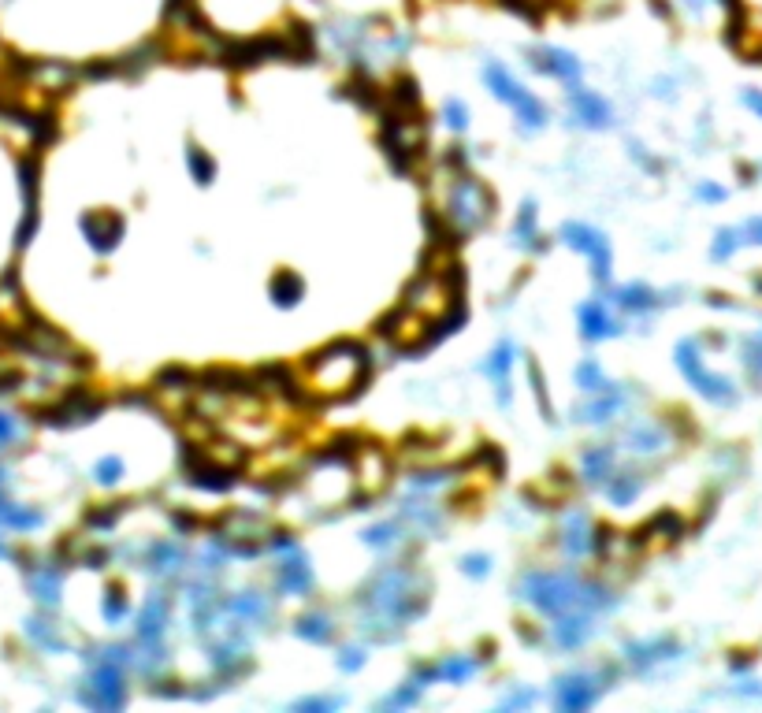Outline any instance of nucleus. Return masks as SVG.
<instances>
[{
  "label": "nucleus",
  "instance_id": "obj_10",
  "mask_svg": "<svg viewBox=\"0 0 762 713\" xmlns=\"http://www.w3.org/2000/svg\"><path fill=\"white\" fill-rule=\"evenodd\" d=\"M696 194H699V201H725V190L722 186H714V182H703Z\"/></svg>",
  "mask_w": 762,
  "mask_h": 713
},
{
  "label": "nucleus",
  "instance_id": "obj_9",
  "mask_svg": "<svg viewBox=\"0 0 762 713\" xmlns=\"http://www.w3.org/2000/svg\"><path fill=\"white\" fill-rule=\"evenodd\" d=\"M97 472H101V476H97L101 483H116L119 472H123V465H119V461H101V468H97Z\"/></svg>",
  "mask_w": 762,
  "mask_h": 713
},
{
  "label": "nucleus",
  "instance_id": "obj_5",
  "mask_svg": "<svg viewBox=\"0 0 762 713\" xmlns=\"http://www.w3.org/2000/svg\"><path fill=\"white\" fill-rule=\"evenodd\" d=\"M584 335H588V338L614 335V320H610V316H606L599 305H588V309H584Z\"/></svg>",
  "mask_w": 762,
  "mask_h": 713
},
{
  "label": "nucleus",
  "instance_id": "obj_3",
  "mask_svg": "<svg viewBox=\"0 0 762 713\" xmlns=\"http://www.w3.org/2000/svg\"><path fill=\"white\" fill-rule=\"evenodd\" d=\"M565 234H569V242H573V246H580L584 253H592L595 272L606 275V264H610V246H606L603 238H599L595 231H588V227H565Z\"/></svg>",
  "mask_w": 762,
  "mask_h": 713
},
{
  "label": "nucleus",
  "instance_id": "obj_11",
  "mask_svg": "<svg viewBox=\"0 0 762 713\" xmlns=\"http://www.w3.org/2000/svg\"><path fill=\"white\" fill-rule=\"evenodd\" d=\"M740 101L748 104L751 112H755V116L762 119V90H744V97H740Z\"/></svg>",
  "mask_w": 762,
  "mask_h": 713
},
{
  "label": "nucleus",
  "instance_id": "obj_6",
  "mask_svg": "<svg viewBox=\"0 0 762 713\" xmlns=\"http://www.w3.org/2000/svg\"><path fill=\"white\" fill-rule=\"evenodd\" d=\"M577 108H580V116H584V123H592V127H606V119H610V108H606L599 97H592V93H580Z\"/></svg>",
  "mask_w": 762,
  "mask_h": 713
},
{
  "label": "nucleus",
  "instance_id": "obj_1",
  "mask_svg": "<svg viewBox=\"0 0 762 713\" xmlns=\"http://www.w3.org/2000/svg\"><path fill=\"white\" fill-rule=\"evenodd\" d=\"M677 368H681V376L688 379V383H692V387H696L710 405L733 409V405L740 402V394H736L733 379L718 376V372H710V368H707V361H703V353H699L696 338H684L681 346H677Z\"/></svg>",
  "mask_w": 762,
  "mask_h": 713
},
{
  "label": "nucleus",
  "instance_id": "obj_7",
  "mask_svg": "<svg viewBox=\"0 0 762 713\" xmlns=\"http://www.w3.org/2000/svg\"><path fill=\"white\" fill-rule=\"evenodd\" d=\"M740 238L751 242V246H762V216H755V220L744 223V227H740Z\"/></svg>",
  "mask_w": 762,
  "mask_h": 713
},
{
  "label": "nucleus",
  "instance_id": "obj_2",
  "mask_svg": "<svg viewBox=\"0 0 762 713\" xmlns=\"http://www.w3.org/2000/svg\"><path fill=\"white\" fill-rule=\"evenodd\" d=\"M487 82L495 86V97H502L506 104H513L521 116H525V123H532V127H539L543 123V108L536 104V97H528V90H521L517 82H510V75L506 71H487Z\"/></svg>",
  "mask_w": 762,
  "mask_h": 713
},
{
  "label": "nucleus",
  "instance_id": "obj_8",
  "mask_svg": "<svg viewBox=\"0 0 762 713\" xmlns=\"http://www.w3.org/2000/svg\"><path fill=\"white\" fill-rule=\"evenodd\" d=\"M15 435H19V428H15V420H12L8 413H0V450H4V446H8V442L15 439Z\"/></svg>",
  "mask_w": 762,
  "mask_h": 713
},
{
  "label": "nucleus",
  "instance_id": "obj_4",
  "mask_svg": "<svg viewBox=\"0 0 762 713\" xmlns=\"http://www.w3.org/2000/svg\"><path fill=\"white\" fill-rule=\"evenodd\" d=\"M740 246H744V238H740V227H725V231L714 234L710 257H714V260H729Z\"/></svg>",
  "mask_w": 762,
  "mask_h": 713
}]
</instances>
